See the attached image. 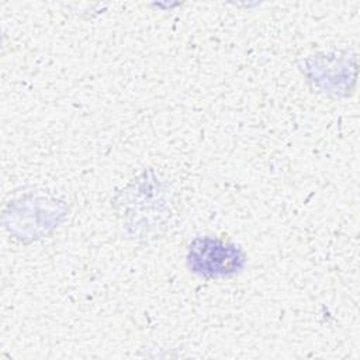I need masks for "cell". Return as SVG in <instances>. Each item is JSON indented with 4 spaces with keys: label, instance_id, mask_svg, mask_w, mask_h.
I'll return each instance as SVG.
<instances>
[{
    "label": "cell",
    "instance_id": "6da1fadb",
    "mask_svg": "<svg viewBox=\"0 0 360 360\" xmlns=\"http://www.w3.org/2000/svg\"><path fill=\"white\" fill-rule=\"evenodd\" d=\"M190 267L194 273L205 277H229L238 273L245 257L239 248L222 239H197L190 249Z\"/></svg>",
    "mask_w": 360,
    "mask_h": 360
}]
</instances>
